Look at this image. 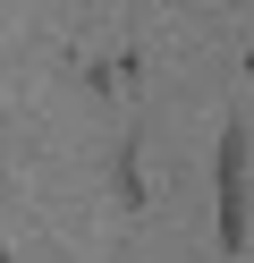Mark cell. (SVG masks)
<instances>
[{"instance_id": "obj_2", "label": "cell", "mask_w": 254, "mask_h": 263, "mask_svg": "<svg viewBox=\"0 0 254 263\" xmlns=\"http://www.w3.org/2000/svg\"><path fill=\"white\" fill-rule=\"evenodd\" d=\"M0 263H9V255H0Z\"/></svg>"}, {"instance_id": "obj_1", "label": "cell", "mask_w": 254, "mask_h": 263, "mask_svg": "<svg viewBox=\"0 0 254 263\" xmlns=\"http://www.w3.org/2000/svg\"><path fill=\"white\" fill-rule=\"evenodd\" d=\"M246 204H254L246 127H229V136H220V246H246Z\"/></svg>"}]
</instances>
